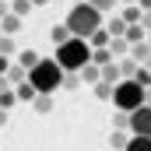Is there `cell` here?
<instances>
[{
	"label": "cell",
	"instance_id": "obj_1",
	"mask_svg": "<svg viewBox=\"0 0 151 151\" xmlns=\"http://www.w3.org/2000/svg\"><path fill=\"white\" fill-rule=\"evenodd\" d=\"M56 63H60V70L63 74H77L81 67H88L91 63V46H88V39H67L63 46H56V56H53Z\"/></svg>",
	"mask_w": 151,
	"mask_h": 151
},
{
	"label": "cell",
	"instance_id": "obj_2",
	"mask_svg": "<svg viewBox=\"0 0 151 151\" xmlns=\"http://www.w3.org/2000/svg\"><path fill=\"white\" fill-rule=\"evenodd\" d=\"M67 28H70V35L88 39L91 32H99V28H102V11H99V7H91L88 0H84V4H74V11L67 14Z\"/></svg>",
	"mask_w": 151,
	"mask_h": 151
},
{
	"label": "cell",
	"instance_id": "obj_3",
	"mask_svg": "<svg viewBox=\"0 0 151 151\" xmlns=\"http://www.w3.org/2000/svg\"><path fill=\"white\" fill-rule=\"evenodd\" d=\"M28 81H32V88L39 95H53V91L63 88V70H60L56 60H39L35 67L28 70Z\"/></svg>",
	"mask_w": 151,
	"mask_h": 151
},
{
	"label": "cell",
	"instance_id": "obj_4",
	"mask_svg": "<svg viewBox=\"0 0 151 151\" xmlns=\"http://www.w3.org/2000/svg\"><path fill=\"white\" fill-rule=\"evenodd\" d=\"M113 106L119 109V113H134V109H141V106H144V88H141L134 77H123V81L113 88Z\"/></svg>",
	"mask_w": 151,
	"mask_h": 151
},
{
	"label": "cell",
	"instance_id": "obj_5",
	"mask_svg": "<svg viewBox=\"0 0 151 151\" xmlns=\"http://www.w3.org/2000/svg\"><path fill=\"white\" fill-rule=\"evenodd\" d=\"M130 134L137 137H151V106H141L130 113Z\"/></svg>",
	"mask_w": 151,
	"mask_h": 151
},
{
	"label": "cell",
	"instance_id": "obj_6",
	"mask_svg": "<svg viewBox=\"0 0 151 151\" xmlns=\"http://www.w3.org/2000/svg\"><path fill=\"white\" fill-rule=\"evenodd\" d=\"M109 42H113L109 28H99V32H91V35H88V46H91V49H109Z\"/></svg>",
	"mask_w": 151,
	"mask_h": 151
},
{
	"label": "cell",
	"instance_id": "obj_7",
	"mask_svg": "<svg viewBox=\"0 0 151 151\" xmlns=\"http://www.w3.org/2000/svg\"><path fill=\"white\" fill-rule=\"evenodd\" d=\"M77 74H81V81H84V84H91V88H95V84L102 81V67H95V63H88V67H81Z\"/></svg>",
	"mask_w": 151,
	"mask_h": 151
},
{
	"label": "cell",
	"instance_id": "obj_8",
	"mask_svg": "<svg viewBox=\"0 0 151 151\" xmlns=\"http://www.w3.org/2000/svg\"><path fill=\"white\" fill-rule=\"evenodd\" d=\"M102 81H106V84H113V88L119 84V81H123V74H119V67H116V60L102 67Z\"/></svg>",
	"mask_w": 151,
	"mask_h": 151
},
{
	"label": "cell",
	"instance_id": "obj_9",
	"mask_svg": "<svg viewBox=\"0 0 151 151\" xmlns=\"http://www.w3.org/2000/svg\"><path fill=\"white\" fill-rule=\"evenodd\" d=\"M148 56H151V46H148V39H144V42H134V46H130V60L144 63Z\"/></svg>",
	"mask_w": 151,
	"mask_h": 151
},
{
	"label": "cell",
	"instance_id": "obj_10",
	"mask_svg": "<svg viewBox=\"0 0 151 151\" xmlns=\"http://www.w3.org/2000/svg\"><path fill=\"white\" fill-rule=\"evenodd\" d=\"M49 39H53V46H63L67 39H74V35H70V28H67V21H63V25H53Z\"/></svg>",
	"mask_w": 151,
	"mask_h": 151
},
{
	"label": "cell",
	"instance_id": "obj_11",
	"mask_svg": "<svg viewBox=\"0 0 151 151\" xmlns=\"http://www.w3.org/2000/svg\"><path fill=\"white\" fill-rule=\"evenodd\" d=\"M14 91H18V102H35V95H39L35 88H32V81H21Z\"/></svg>",
	"mask_w": 151,
	"mask_h": 151
},
{
	"label": "cell",
	"instance_id": "obj_12",
	"mask_svg": "<svg viewBox=\"0 0 151 151\" xmlns=\"http://www.w3.org/2000/svg\"><path fill=\"white\" fill-rule=\"evenodd\" d=\"M39 60H42V56H39L35 49H21V53H18V63H21L25 70H32V67H35Z\"/></svg>",
	"mask_w": 151,
	"mask_h": 151
},
{
	"label": "cell",
	"instance_id": "obj_13",
	"mask_svg": "<svg viewBox=\"0 0 151 151\" xmlns=\"http://www.w3.org/2000/svg\"><path fill=\"white\" fill-rule=\"evenodd\" d=\"M7 81H11V84H14V88H18V84H21V81H28V70H25V67H21V63H11V70H7Z\"/></svg>",
	"mask_w": 151,
	"mask_h": 151
},
{
	"label": "cell",
	"instance_id": "obj_14",
	"mask_svg": "<svg viewBox=\"0 0 151 151\" xmlns=\"http://www.w3.org/2000/svg\"><path fill=\"white\" fill-rule=\"evenodd\" d=\"M123 39H127L130 46H134V42H144V39H148V35H144V25H127V35H123Z\"/></svg>",
	"mask_w": 151,
	"mask_h": 151
},
{
	"label": "cell",
	"instance_id": "obj_15",
	"mask_svg": "<svg viewBox=\"0 0 151 151\" xmlns=\"http://www.w3.org/2000/svg\"><path fill=\"white\" fill-rule=\"evenodd\" d=\"M127 151H151V137H137V134H130Z\"/></svg>",
	"mask_w": 151,
	"mask_h": 151
},
{
	"label": "cell",
	"instance_id": "obj_16",
	"mask_svg": "<svg viewBox=\"0 0 151 151\" xmlns=\"http://www.w3.org/2000/svg\"><path fill=\"white\" fill-rule=\"evenodd\" d=\"M119 18H123V21H127V25H141V18H144V11H141V7H137V4H134V7H127V11H123V14H119Z\"/></svg>",
	"mask_w": 151,
	"mask_h": 151
},
{
	"label": "cell",
	"instance_id": "obj_17",
	"mask_svg": "<svg viewBox=\"0 0 151 151\" xmlns=\"http://www.w3.org/2000/svg\"><path fill=\"white\" fill-rule=\"evenodd\" d=\"M109 53H113V60H116V56H119V53H130V42H127V39H123V35H116L113 42H109Z\"/></svg>",
	"mask_w": 151,
	"mask_h": 151
},
{
	"label": "cell",
	"instance_id": "obj_18",
	"mask_svg": "<svg viewBox=\"0 0 151 151\" xmlns=\"http://www.w3.org/2000/svg\"><path fill=\"white\" fill-rule=\"evenodd\" d=\"M109 144H113V151H127V144H130V137H127L123 130H113V137H109Z\"/></svg>",
	"mask_w": 151,
	"mask_h": 151
},
{
	"label": "cell",
	"instance_id": "obj_19",
	"mask_svg": "<svg viewBox=\"0 0 151 151\" xmlns=\"http://www.w3.org/2000/svg\"><path fill=\"white\" fill-rule=\"evenodd\" d=\"M91 63L95 67H106V63H113V53L109 49H91Z\"/></svg>",
	"mask_w": 151,
	"mask_h": 151
},
{
	"label": "cell",
	"instance_id": "obj_20",
	"mask_svg": "<svg viewBox=\"0 0 151 151\" xmlns=\"http://www.w3.org/2000/svg\"><path fill=\"white\" fill-rule=\"evenodd\" d=\"M11 106H18V91L14 88H4L0 91V109H11Z\"/></svg>",
	"mask_w": 151,
	"mask_h": 151
},
{
	"label": "cell",
	"instance_id": "obj_21",
	"mask_svg": "<svg viewBox=\"0 0 151 151\" xmlns=\"http://www.w3.org/2000/svg\"><path fill=\"white\" fill-rule=\"evenodd\" d=\"M0 56H18V46L11 35H0Z\"/></svg>",
	"mask_w": 151,
	"mask_h": 151
},
{
	"label": "cell",
	"instance_id": "obj_22",
	"mask_svg": "<svg viewBox=\"0 0 151 151\" xmlns=\"http://www.w3.org/2000/svg\"><path fill=\"white\" fill-rule=\"evenodd\" d=\"M32 109H35V113H49V109H53V95H35Z\"/></svg>",
	"mask_w": 151,
	"mask_h": 151
},
{
	"label": "cell",
	"instance_id": "obj_23",
	"mask_svg": "<svg viewBox=\"0 0 151 151\" xmlns=\"http://www.w3.org/2000/svg\"><path fill=\"white\" fill-rule=\"evenodd\" d=\"M18 28H21V18H18V14H7V18H4V35H14Z\"/></svg>",
	"mask_w": 151,
	"mask_h": 151
},
{
	"label": "cell",
	"instance_id": "obj_24",
	"mask_svg": "<svg viewBox=\"0 0 151 151\" xmlns=\"http://www.w3.org/2000/svg\"><path fill=\"white\" fill-rule=\"evenodd\" d=\"M95 99H102V102H113V84L99 81V84H95Z\"/></svg>",
	"mask_w": 151,
	"mask_h": 151
},
{
	"label": "cell",
	"instance_id": "obj_25",
	"mask_svg": "<svg viewBox=\"0 0 151 151\" xmlns=\"http://www.w3.org/2000/svg\"><path fill=\"white\" fill-rule=\"evenodd\" d=\"M32 11V0H11V14H18V18H25Z\"/></svg>",
	"mask_w": 151,
	"mask_h": 151
},
{
	"label": "cell",
	"instance_id": "obj_26",
	"mask_svg": "<svg viewBox=\"0 0 151 151\" xmlns=\"http://www.w3.org/2000/svg\"><path fill=\"white\" fill-rule=\"evenodd\" d=\"M106 28H109V35H113V39H116V35H127V21H123V18H113Z\"/></svg>",
	"mask_w": 151,
	"mask_h": 151
},
{
	"label": "cell",
	"instance_id": "obj_27",
	"mask_svg": "<svg viewBox=\"0 0 151 151\" xmlns=\"http://www.w3.org/2000/svg\"><path fill=\"white\" fill-rule=\"evenodd\" d=\"M137 67H141V63H137V60H130V56H127V60H123V63H119V74H123V77H134V74H137Z\"/></svg>",
	"mask_w": 151,
	"mask_h": 151
},
{
	"label": "cell",
	"instance_id": "obj_28",
	"mask_svg": "<svg viewBox=\"0 0 151 151\" xmlns=\"http://www.w3.org/2000/svg\"><path fill=\"white\" fill-rule=\"evenodd\" d=\"M134 81H137L141 88H151V70H148V67H137V74H134Z\"/></svg>",
	"mask_w": 151,
	"mask_h": 151
},
{
	"label": "cell",
	"instance_id": "obj_29",
	"mask_svg": "<svg viewBox=\"0 0 151 151\" xmlns=\"http://www.w3.org/2000/svg\"><path fill=\"white\" fill-rule=\"evenodd\" d=\"M113 130H130V113H119V116H113Z\"/></svg>",
	"mask_w": 151,
	"mask_h": 151
},
{
	"label": "cell",
	"instance_id": "obj_30",
	"mask_svg": "<svg viewBox=\"0 0 151 151\" xmlns=\"http://www.w3.org/2000/svg\"><path fill=\"white\" fill-rule=\"evenodd\" d=\"M77 84H81V74H63V88L67 91H74Z\"/></svg>",
	"mask_w": 151,
	"mask_h": 151
},
{
	"label": "cell",
	"instance_id": "obj_31",
	"mask_svg": "<svg viewBox=\"0 0 151 151\" xmlns=\"http://www.w3.org/2000/svg\"><path fill=\"white\" fill-rule=\"evenodd\" d=\"M88 4H91V7H99V11H113L119 0H88Z\"/></svg>",
	"mask_w": 151,
	"mask_h": 151
},
{
	"label": "cell",
	"instance_id": "obj_32",
	"mask_svg": "<svg viewBox=\"0 0 151 151\" xmlns=\"http://www.w3.org/2000/svg\"><path fill=\"white\" fill-rule=\"evenodd\" d=\"M7 70H11V56H0V77H7Z\"/></svg>",
	"mask_w": 151,
	"mask_h": 151
},
{
	"label": "cell",
	"instance_id": "obj_33",
	"mask_svg": "<svg viewBox=\"0 0 151 151\" xmlns=\"http://www.w3.org/2000/svg\"><path fill=\"white\" fill-rule=\"evenodd\" d=\"M7 14H11V0H0V21H4Z\"/></svg>",
	"mask_w": 151,
	"mask_h": 151
},
{
	"label": "cell",
	"instance_id": "obj_34",
	"mask_svg": "<svg viewBox=\"0 0 151 151\" xmlns=\"http://www.w3.org/2000/svg\"><path fill=\"white\" fill-rule=\"evenodd\" d=\"M141 25H144V32H151V11H144V18H141Z\"/></svg>",
	"mask_w": 151,
	"mask_h": 151
},
{
	"label": "cell",
	"instance_id": "obj_35",
	"mask_svg": "<svg viewBox=\"0 0 151 151\" xmlns=\"http://www.w3.org/2000/svg\"><path fill=\"white\" fill-rule=\"evenodd\" d=\"M137 7L141 11H151V0H137Z\"/></svg>",
	"mask_w": 151,
	"mask_h": 151
},
{
	"label": "cell",
	"instance_id": "obj_36",
	"mask_svg": "<svg viewBox=\"0 0 151 151\" xmlns=\"http://www.w3.org/2000/svg\"><path fill=\"white\" fill-rule=\"evenodd\" d=\"M4 123H7V109H0V127H4Z\"/></svg>",
	"mask_w": 151,
	"mask_h": 151
},
{
	"label": "cell",
	"instance_id": "obj_37",
	"mask_svg": "<svg viewBox=\"0 0 151 151\" xmlns=\"http://www.w3.org/2000/svg\"><path fill=\"white\" fill-rule=\"evenodd\" d=\"M42 4H46V0H32V7H42Z\"/></svg>",
	"mask_w": 151,
	"mask_h": 151
},
{
	"label": "cell",
	"instance_id": "obj_38",
	"mask_svg": "<svg viewBox=\"0 0 151 151\" xmlns=\"http://www.w3.org/2000/svg\"><path fill=\"white\" fill-rule=\"evenodd\" d=\"M141 67H148V70H151V56H148V60H144V63H141Z\"/></svg>",
	"mask_w": 151,
	"mask_h": 151
},
{
	"label": "cell",
	"instance_id": "obj_39",
	"mask_svg": "<svg viewBox=\"0 0 151 151\" xmlns=\"http://www.w3.org/2000/svg\"><path fill=\"white\" fill-rule=\"evenodd\" d=\"M0 35H4V21H0Z\"/></svg>",
	"mask_w": 151,
	"mask_h": 151
},
{
	"label": "cell",
	"instance_id": "obj_40",
	"mask_svg": "<svg viewBox=\"0 0 151 151\" xmlns=\"http://www.w3.org/2000/svg\"><path fill=\"white\" fill-rule=\"evenodd\" d=\"M148 46H151V32H148Z\"/></svg>",
	"mask_w": 151,
	"mask_h": 151
},
{
	"label": "cell",
	"instance_id": "obj_41",
	"mask_svg": "<svg viewBox=\"0 0 151 151\" xmlns=\"http://www.w3.org/2000/svg\"><path fill=\"white\" fill-rule=\"evenodd\" d=\"M77 4H84V0H77Z\"/></svg>",
	"mask_w": 151,
	"mask_h": 151
}]
</instances>
